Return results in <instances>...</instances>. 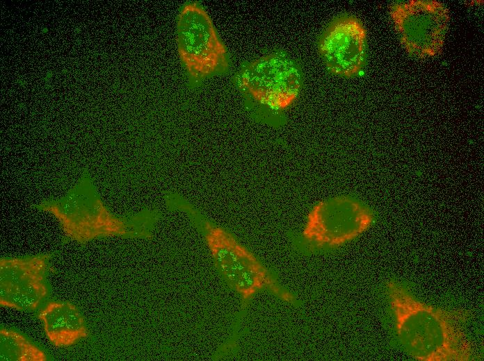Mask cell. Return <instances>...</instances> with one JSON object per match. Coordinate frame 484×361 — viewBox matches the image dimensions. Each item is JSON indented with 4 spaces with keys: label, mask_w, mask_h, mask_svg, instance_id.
I'll use <instances>...</instances> for the list:
<instances>
[{
    "label": "cell",
    "mask_w": 484,
    "mask_h": 361,
    "mask_svg": "<svg viewBox=\"0 0 484 361\" xmlns=\"http://www.w3.org/2000/svg\"><path fill=\"white\" fill-rule=\"evenodd\" d=\"M386 289L396 335L412 358L419 361L471 360L464 312L426 303L393 280L387 282Z\"/></svg>",
    "instance_id": "obj_1"
},
{
    "label": "cell",
    "mask_w": 484,
    "mask_h": 361,
    "mask_svg": "<svg viewBox=\"0 0 484 361\" xmlns=\"http://www.w3.org/2000/svg\"><path fill=\"white\" fill-rule=\"evenodd\" d=\"M52 215L63 232V241L85 244L108 237L149 238L158 220L153 210L117 216L105 205L86 169L65 195L42 201L33 206Z\"/></svg>",
    "instance_id": "obj_2"
},
{
    "label": "cell",
    "mask_w": 484,
    "mask_h": 361,
    "mask_svg": "<svg viewBox=\"0 0 484 361\" xmlns=\"http://www.w3.org/2000/svg\"><path fill=\"white\" fill-rule=\"evenodd\" d=\"M197 220L215 267L243 302L266 291L283 302L297 303L296 296L232 233L207 219Z\"/></svg>",
    "instance_id": "obj_3"
},
{
    "label": "cell",
    "mask_w": 484,
    "mask_h": 361,
    "mask_svg": "<svg viewBox=\"0 0 484 361\" xmlns=\"http://www.w3.org/2000/svg\"><path fill=\"white\" fill-rule=\"evenodd\" d=\"M177 44L191 85L221 74L228 67L227 50L199 2L188 1L182 6L177 19Z\"/></svg>",
    "instance_id": "obj_4"
},
{
    "label": "cell",
    "mask_w": 484,
    "mask_h": 361,
    "mask_svg": "<svg viewBox=\"0 0 484 361\" xmlns=\"http://www.w3.org/2000/svg\"><path fill=\"white\" fill-rule=\"evenodd\" d=\"M373 212L348 196L323 199L308 212L301 235L313 249H334L356 239L372 225Z\"/></svg>",
    "instance_id": "obj_5"
},
{
    "label": "cell",
    "mask_w": 484,
    "mask_h": 361,
    "mask_svg": "<svg viewBox=\"0 0 484 361\" xmlns=\"http://www.w3.org/2000/svg\"><path fill=\"white\" fill-rule=\"evenodd\" d=\"M235 79L241 91L256 103L273 110H283L298 97L302 75L297 64L279 51L245 64Z\"/></svg>",
    "instance_id": "obj_6"
},
{
    "label": "cell",
    "mask_w": 484,
    "mask_h": 361,
    "mask_svg": "<svg viewBox=\"0 0 484 361\" xmlns=\"http://www.w3.org/2000/svg\"><path fill=\"white\" fill-rule=\"evenodd\" d=\"M398 38L405 51L417 58L439 55L449 23L448 8L437 1H408L389 10Z\"/></svg>",
    "instance_id": "obj_7"
},
{
    "label": "cell",
    "mask_w": 484,
    "mask_h": 361,
    "mask_svg": "<svg viewBox=\"0 0 484 361\" xmlns=\"http://www.w3.org/2000/svg\"><path fill=\"white\" fill-rule=\"evenodd\" d=\"M54 255L50 253L1 258V306L18 310L36 309L47 294L45 275Z\"/></svg>",
    "instance_id": "obj_8"
},
{
    "label": "cell",
    "mask_w": 484,
    "mask_h": 361,
    "mask_svg": "<svg viewBox=\"0 0 484 361\" xmlns=\"http://www.w3.org/2000/svg\"><path fill=\"white\" fill-rule=\"evenodd\" d=\"M366 49L365 28L359 19L349 15L334 19L318 42V50L327 69L343 77L353 76L362 70Z\"/></svg>",
    "instance_id": "obj_9"
},
{
    "label": "cell",
    "mask_w": 484,
    "mask_h": 361,
    "mask_svg": "<svg viewBox=\"0 0 484 361\" xmlns=\"http://www.w3.org/2000/svg\"><path fill=\"white\" fill-rule=\"evenodd\" d=\"M49 342L56 347L70 346L88 335L85 321L70 302L52 301L39 313Z\"/></svg>",
    "instance_id": "obj_10"
},
{
    "label": "cell",
    "mask_w": 484,
    "mask_h": 361,
    "mask_svg": "<svg viewBox=\"0 0 484 361\" xmlns=\"http://www.w3.org/2000/svg\"><path fill=\"white\" fill-rule=\"evenodd\" d=\"M1 361H45V353L21 334L9 329L0 330Z\"/></svg>",
    "instance_id": "obj_11"
}]
</instances>
